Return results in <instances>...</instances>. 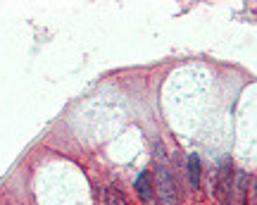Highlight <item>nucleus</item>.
<instances>
[{"mask_svg": "<svg viewBox=\"0 0 257 205\" xmlns=\"http://www.w3.org/2000/svg\"><path fill=\"white\" fill-rule=\"evenodd\" d=\"M214 193H217V200L221 205H229L231 196H233V162L231 158H224L219 165V172H217V186H214Z\"/></svg>", "mask_w": 257, "mask_h": 205, "instance_id": "nucleus-1", "label": "nucleus"}, {"mask_svg": "<svg viewBox=\"0 0 257 205\" xmlns=\"http://www.w3.org/2000/svg\"><path fill=\"white\" fill-rule=\"evenodd\" d=\"M157 196L162 205H179V196H176V184L172 179V172L167 165H157Z\"/></svg>", "mask_w": 257, "mask_h": 205, "instance_id": "nucleus-2", "label": "nucleus"}, {"mask_svg": "<svg viewBox=\"0 0 257 205\" xmlns=\"http://www.w3.org/2000/svg\"><path fill=\"white\" fill-rule=\"evenodd\" d=\"M136 191L141 200H153V193H155V188H153V179H150V172H141L136 179Z\"/></svg>", "mask_w": 257, "mask_h": 205, "instance_id": "nucleus-3", "label": "nucleus"}, {"mask_svg": "<svg viewBox=\"0 0 257 205\" xmlns=\"http://www.w3.org/2000/svg\"><path fill=\"white\" fill-rule=\"evenodd\" d=\"M248 186H250L248 172H238L236 174V186H233V191H236V205H243L245 193H248Z\"/></svg>", "mask_w": 257, "mask_h": 205, "instance_id": "nucleus-4", "label": "nucleus"}, {"mask_svg": "<svg viewBox=\"0 0 257 205\" xmlns=\"http://www.w3.org/2000/svg\"><path fill=\"white\" fill-rule=\"evenodd\" d=\"M188 179H191V184L193 188H198L200 186V158L193 153V155H188Z\"/></svg>", "mask_w": 257, "mask_h": 205, "instance_id": "nucleus-5", "label": "nucleus"}, {"mask_svg": "<svg viewBox=\"0 0 257 205\" xmlns=\"http://www.w3.org/2000/svg\"><path fill=\"white\" fill-rule=\"evenodd\" d=\"M105 200H107V205H128L126 196H124V191H121L119 186H107V191H105Z\"/></svg>", "mask_w": 257, "mask_h": 205, "instance_id": "nucleus-6", "label": "nucleus"}]
</instances>
